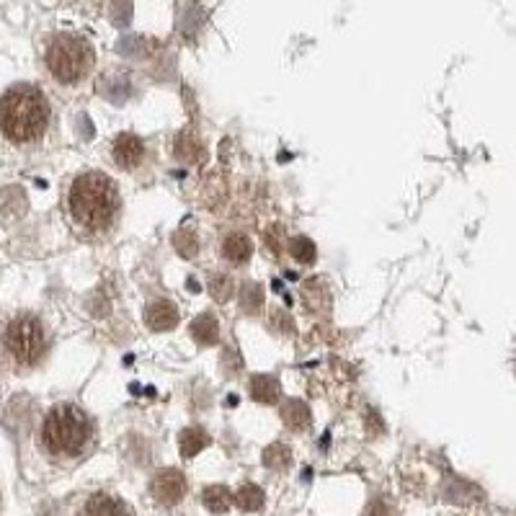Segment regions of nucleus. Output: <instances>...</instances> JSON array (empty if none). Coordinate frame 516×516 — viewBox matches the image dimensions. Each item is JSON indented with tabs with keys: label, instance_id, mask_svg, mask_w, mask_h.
Listing matches in <instances>:
<instances>
[{
	"label": "nucleus",
	"instance_id": "1",
	"mask_svg": "<svg viewBox=\"0 0 516 516\" xmlns=\"http://www.w3.org/2000/svg\"><path fill=\"white\" fill-rule=\"evenodd\" d=\"M70 215L78 225H83L86 230H106L114 225L119 215V207H122V199H119L117 184L101 171H88L80 173L78 179L73 181L68 194Z\"/></svg>",
	"mask_w": 516,
	"mask_h": 516
},
{
	"label": "nucleus",
	"instance_id": "2",
	"mask_svg": "<svg viewBox=\"0 0 516 516\" xmlns=\"http://www.w3.org/2000/svg\"><path fill=\"white\" fill-rule=\"evenodd\" d=\"M50 104L34 86H16L0 99V132L11 142H34L47 132Z\"/></svg>",
	"mask_w": 516,
	"mask_h": 516
},
{
	"label": "nucleus",
	"instance_id": "3",
	"mask_svg": "<svg viewBox=\"0 0 516 516\" xmlns=\"http://www.w3.org/2000/svg\"><path fill=\"white\" fill-rule=\"evenodd\" d=\"M91 442V421L73 403H60L42 424V444L57 457H75Z\"/></svg>",
	"mask_w": 516,
	"mask_h": 516
},
{
	"label": "nucleus",
	"instance_id": "4",
	"mask_svg": "<svg viewBox=\"0 0 516 516\" xmlns=\"http://www.w3.org/2000/svg\"><path fill=\"white\" fill-rule=\"evenodd\" d=\"M96 65V52H93L91 42L78 34H57L47 47V68H50L52 78L65 83V86H75Z\"/></svg>",
	"mask_w": 516,
	"mask_h": 516
},
{
	"label": "nucleus",
	"instance_id": "5",
	"mask_svg": "<svg viewBox=\"0 0 516 516\" xmlns=\"http://www.w3.org/2000/svg\"><path fill=\"white\" fill-rule=\"evenodd\" d=\"M6 349L19 364H34L47 349L44 328L34 315H19L6 328Z\"/></svg>",
	"mask_w": 516,
	"mask_h": 516
},
{
	"label": "nucleus",
	"instance_id": "6",
	"mask_svg": "<svg viewBox=\"0 0 516 516\" xmlns=\"http://www.w3.org/2000/svg\"><path fill=\"white\" fill-rule=\"evenodd\" d=\"M150 493L160 506H176L186 496V478L179 470H160L150 480Z\"/></svg>",
	"mask_w": 516,
	"mask_h": 516
},
{
	"label": "nucleus",
	"instance_id": "7",
	"mask_svg": "<svg viewBox=\"0 0 516 516\" xmlns=\"http://www.w3.org/2000/svg\"><path fill=\"white\" fill-rule=\"evenodd\" d=\"M111 158H114V163L122 171H135V168L142 166V160H145V142L137 135L122 132V135H117L114 142H111Z\"/></svg>",
	"mask_w": 516,
	"mask_h": 516
},
{
	"label": "nucleus",
	"instance_id": "8",
	"mask_svg": "<svg viewBox=\"0 0 516 516\" xmlns=\"http://www.w3.org/2000/svg\"><path fill=\"white\" fill-rule=\"evenodd\" d=\"M80 516H132V509L111 493H96L83 504Z\"/></svg>",
	"mask_w": 516,
	"mask_h": 516
},
{
	"label": "nucleus",
	"instance_id": "9",
	"mask_svg": "<svg viewBox=\"0 0 516 516\" xmlns=\"http://www.w3.org/2000/svg\"><path fill=\"white\" fill-rule=\"evenodd\" d=\"M145 323L153 331H168L179 323V308L168 300H155L150 302L148 310H145Z\"/></svg>",
	"mask_w": 516,
	"mask_h": 516
},
{
	"label": "nucleus",
	"instance_id": "10",
	"mask_svg": "<svg viewBox=\"0 0 516 516\" xmlns=\"http://www.w3.org/2000/svg\"><path fill=\"white\" fill-rule=\"evenodd\" d=\"M253 253V243L248 235L243 233H230L228 238L222 240V256L228 258L230 264L235 266H243L251 258Z\"/></svg>",
	"mask_w": 516,
	"mask_h": 516
},
{
	"label": "nucleus",
	"instance_id": "11",
	"mask_svg": "<svg viewBox=\"0 0 516 516\" xmlns=\"http://www.w3.org/2000/svg\"><path fill=\"white\" fill-rule=\"evenodd\" d=\"M251 398L256 403H264V406H271L279 400V380L271 375H256L251 380Z\"/></svg>",
	"mask_w": 516,
	"mask_h": 516
},
{
	"label": "nucleus",
	"instance_id": "12",
	"mask_svg": "<svg viewBox=\"0 0 516 516\" xmlns=\"http://www.w3.org/2000/svg\"><path fill=\"white\" fill-rule=\"evenodd\" d=\"M191 336L194 341L202 346H212L217 344V338H220V326H217V320L212 315H199L194 323H191Z\"/></svg>",
	"mask_w": 516,
	"mask_h": 516
},
{
	"label": "nucleus",
	"instance_id": "13",
	"mask_svg": "<svg viewBox=\"0 0 516 516\" xmlns=\"http://www.w3.org/2000/svg\"><path fill=\"white\" fill-rule=\"evenodd\" d=\"M282 421L292 431H305L310 426V408L302 400H289L282 408Z\"/></svg>",
	"mask_w": 516,
	"mask_h": 516
},
{
	"label": "nucleus",
	"instance_id": "14",
	"mask_svg": "<svg viewBox=\"0 0 516 516\" xmlns=\"http://www.w3.org/2000/svg\"><path fill=\"white\" fill-rule=\"evenodd\" d=\"M233 498L235 496L225 486H209V488H204V493H202L204 506H207L212 514H225V511L230 509V504H233Z\"/></svg>",
	"mask_w": 516,
	"mask_h": 516
},
{
	"label": "nucleus",
	"instance_id": "15",
	"mask_svg": "<svg viewBox=\"0 0 516 516\" xmlns=\"http://www.w3.org/2000/svg\"><path fill=\"white\" fill-rule=\"evenodd\" d=\"M179 444H181V455L194 457L209 444V434L204 429H199V426H191V429H186L184 434H181Z\"/></svg>",
	"mask_w": 516,
	"mask_h": 516
},
{
	"label": "nucleus",
	"instance_id": "16",
	"mask_svg": "<svg viewBox=\"0 0 516 516\" xmlns=\"http://www.w3.org/2000/svg\"><path fill=\"white\" fill-rule=\"evenodd\" d=\"M235 504L243 511H258L264 506V491L253 486V483H246V486H240L238 493H235Z\"/></svg>",
	"mask_w": 516,
	"mask_h": 516
},
{
	"label": "nucleus",
	"instance_id": "17",
	"mask_svg": "<svg viewBox=\"0 0 516 516\" xmlns=\"http://www.w3.org/2000/svg\"><path fill=\"white\" fill-rule=\"evenodd\" d=\"M289 462H292V452L284 444H271L264 452V465L271 470H287Z\"/></svg>",
	"mask_w": 516,
	"mask_h": 516
},
{
	"label": "nucleus",
	"instance_id": "18",
	"mask_svg": "<svg viewBox=\"0 0 516 516\" xmlns=\"http://www.w3.org/2000/svg\"><path fill=\"white\" fill-rule=\"evenodd\" d=\"M289 251H292V256H295L300 264H313L315 256H318L310 238H295L289 243Z\"/></svg>",
	"mask_w": 516,
	"mask_h": 516
},
{
	"label": "nucleus",
	"instance_id": "19",
	"mask_svg": "<svg viewBox=\"0 0 516 516\" xmlns=\"http://www.w3.org/2000/svg\"><path fill=\"white\" fill-rule=\"evenodd\" d=\"M209 292L217 302H228L233 297V282H230L228 274H215L209 279Z\"/></svg>",
	"mask_w": 516,
	"mask_h": 516
},
{
	"label": "nucleus",
	"instance_id": "20",
	"mask_svg": "<svg viewBox=\"0 0 516 516\" xmlns=\"http://www.w3.org/2000/svg\"><path fill=\"white\" fill-rule=\"evenodd\" d=\"M261 302H264L261 287H258V284H246L243 292H240V305H243V310H246V313H256V310L261 308Z\"/></svg>",
	"mask_w": 516,
	"mask_h": 516
},
{
	"label": "nucleus",
	"instance_id": "21",
	"mask_svg": "<svg viewBox=\"0 0 516 516\" xmlns=\"http://www.w3.org/2000/svg\"><path fill=\"white\" fill-rule=\"evenodd\" d=\"M364 516H393V511L387 509L385 504H380V501H375V504L369 506L367 514H364Z\"/></svg>",
	"mask_w": 516,
	"mask_h": 516
}]
</instances>
